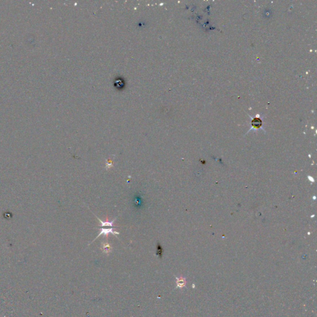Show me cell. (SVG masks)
Masks as SVG:
<instances>
[{
  "instance_id": "6da1fadb",
  "label": "cell",
  "mask_w": 317,
  "mask_h": 317,
  "mask_svg": "<svg viewBox=\"0 0 317 317\" xmlns=\"http://www.w3.org/2000/svg\"><path fill=\"white\" fill-rule=\"evenodd\" d=\"M96 217H97V216H96ZM97 218L98 219H99V222H100V227H97V229H99V230H100V233H99V236H97L96 237V238H95L94 240H93V242H94V241L97 239V238H99V237H100V236H105V237H107L108 236V235H109V234H112L113 235V236H115L116 237H116L117 235H119V234H120V232H117V231H116V230H115V229H116V227H115V226H113V223H114V222H115V219H116V217L114 219L112 220V221H108V218H107V221H105V222L103 221L100 220L99 217H97ZM92 242H91V244H92ZM90 244H89V245Z\"/></svg>"
},
{
  "instance_id": "7a4b0ae2",
  "label": "cell",
  "mask_w": 317,
  "mask_h": 317,
  "mask_svg": "<svg viewBox=\"0 0 317 317\" xmlns=\"http://www.w3.org/2000/svg\"><path fill=\"white\" fill-rule=\"evenodd\" d=\"M133 206L136 209H141L143 208L144 205V201L143 196L140 193H136L132 199Z\"/></svg>"
},
{
  "instance_id": "3957f363",
  "label": "cell",
  "mask_w": 317,
  "mask_h": 317,
  "mask_svg": "<svg viewBox=\"0 0 317 317\" xmlns=\"http://www.w3.org/2000/svg\"><path fill=\"white\" fill-rule=\"evenodd\" d=\"M176 279V288L179 289H182L185 288L187 284L186 277H184L182 275L180 276H175Z\"/></svg>"
},
{
  "instance_id": "277c9868",
  "label": "cell",
  "mask_w": 317,
  "mask_h": 317,
  "mask_svg": "<svg viewBox=\"0 0 317 317\" xmlns=\"http://www.w3.org/2000/svg\"><path fill=\"white\" fill-rule=\"evenodd\" d=\"M101 250L106 255H108L112 252V247L111 245L109 244L108 242H104L101 245Z\"/></svg>"
},
{
  "instance_id": "5b68a950",
  "label": "cell",
  "mask_w": 317,
  "mask_h": 317,
  "mask_svg": "<svg viewBox=\"0 0 317 317\" xmlns=\"http://www.w3.org/2000/svg\"><path fill=\"white\" fill-rule=\"evenodd\" d=\"M262 125H263V121L258 117L254 118L252 120V126L254 128H260L262 126Z\"/></svg>"
},
{
  "instance_id": "8992f818",
  "label": "cell",
  "mask_w": 317,
  "mask_h": 317,
  "mask_svg": "<svg viewBox=\"0 0 317 317\" xmlns=\"http://www.w3.org/2000/svg\"><path fill=\"white\" fill-rule=\"evenodd\" d=\"M163 252H164V250H163L162 246L160 245V244H159V242H158L157 245V252H156V255H157V256H159V257L161 258L162 256Z\"/></svg>"
},
{
  "instance_id": "52a82bcc",
  "label": "cell",
  "mask_w": 317,
  "mask_h": 317,
  "mask_svg": "<svg viewBox=\"0 0 317 317\" xmlns=\"http://www.w3.org/2000/svg\"><path fill=\"white\" fill-rule=\"evenodd\" d=\"M111 167H112V162L111 161V160H108V161H107V162H106L107 169H108V168H110Z\"/></svg>"
}]
</instances>
